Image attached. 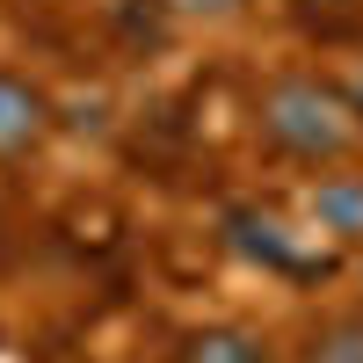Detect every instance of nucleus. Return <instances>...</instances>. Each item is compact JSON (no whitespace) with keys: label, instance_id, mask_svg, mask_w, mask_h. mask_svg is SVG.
Instances as JSON below:
<instances>
[{"label":"nucleus","instance_id":"nucleus-1","mask_svg":"<svg viewBox=\"0 0 363 363\" xmlns=\"http://www.w3.org/2000/svg\"><path fill=\"white\" fill-rule=\"evenodd\" d=\"M262 124L277 131L291 153H342L349 145V102L335 87H320V80H284L277 95H269Z\"/></svg>","mask_w":363,"mask_h":363},{"label":"nucleus","instance_id":"nucleus-2","mask_svg":"<svg viewBox=\"0 0 363 363\" xmlns=\"http://www.w3.org/2000/svg\"><path fill=\"white\" fill-rule=\"evenodd\" d=\"M37 124H44V102L29 95V87L0 80V145H22V138H37Z\"/></svg>","mask_w":363,"mask_h":363},{"label":"nucleus","instance_id":"nucleus-3","mask_svg":"<svg viewBox=\"0 0 363 363\" xmlns=\"http://www.w3.org/2000/svg\"><path fill=\"white\" fill-rule=\"evenodd\" d=\"M313 211L335 233H363V174H349V182H327V189L313 196Z\"/></svg>","mask_w":363,"mask_h":363},{"label":"nucleus","instance_id":"nucleus-4","mask_svg":"<svg viewBox=\"0 0 363 363\" xmlns=\"http://www.w3.org/2000/svg\"><path fill=\"white\" fill-rule=\"evenodd\" d=\"M182 363H269V349L255 335H196Z\"/></svg>","mask_w":363,"mask_h":363},{"label":"nucleus","instance_id":"nucleus-5","mask_svg":"<svg viewBox=\"0 0 363 363\" xmlns=\"http://www.w3.org/2000/svg\"><path fill=\"white\" fill-rule=\"evenodd\" d=\"M306 363H363V313H356V320H335V327L313 342Z\"/></svg>","mask_w":363,"mask_h":363},{"label":"nucleus","instance_id":"nucleus-6","mask_svg":"<svg viewBox=\"0 0 363 363\" xmlns=\"http://www.w3.org/2000/svg\"><path fill=\"white\" fill-rule=\"evenodd\" d=\"M174 8H189V15H225V8H240V0H174Z\"/></svg>","mask_w":363,"mask_h":363},{"label":"nucleus","instance_id":"nucleus-7","mask_svg":"<svg viewBox=\"0 0 363 363\" xmlns=\"http://www.w3.org/2000/svg\"><path fill=\"white\" fill-rule=\"evenodd\" d=\"M349 102H356V109H363V80H356V87H349Z\"/></svg>","mask_w":363,"mask_h":363}]
</instances>
